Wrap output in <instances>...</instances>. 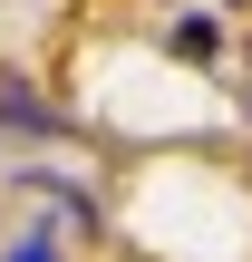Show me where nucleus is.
<instances>
[{"mask_svg":"<svg viewBox=\"0 0 252 262\" xmlns=\"http://www.w3.org/2000/svg\"><path fill=\"white\" fill-rule=\"evenodd\" d=\"M0 126H49V107H39V97H29L10 68H0Z\"/></svg>","mask_w":252,"mask_h":262,"instance_id":"1","label":"nucleus"},{"mask_svg":"<svg viewBox=\"0 0 252 262\" xmlns=\"http://www.w3.org/2000/svg\"><path fill=\"white\" fill-rule=\"evenodd\" d=\"M165 49H175V58H214L223 39H214V19H175V39H165Z\"/></svg>","mask_w":252,"mask_h":262,"instance_id":"2","label":"nucleus"},{"mask_svg":"<svg viewBox=\"0 0 252 262\" xmlns=\"http://www.w3.org/2000/svg\"><path fill=\"white\" fill-rule=\"evenodd\" d=\"M10 262H58V253H49V243H29V253H10Z\"/></svg>","mask_w":252,"mask_h":262,"instance_id":"3","label":"nucleus"}]
</instances>
